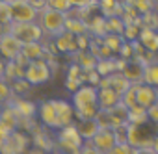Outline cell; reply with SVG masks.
<instances>
[{
    "mask_svg": "<svg viewBox=\"0 0 158 154\" xmlns=\"http://www.w3.org/2000/svg\"><path fill=\"white\" fill-rule=\"evenodd\" d=\"M56 152H65V154H78L84 145V139L80 137V134H78L76 130V124H69L65 128H60L58 134H56Z\"/></svg>",
    "mask_w": 158,
    "mask_h": 154,
    "instance_id": "1",
    "label": "cell"
},
{
    "mask_svg": "<svg viewBox=\"0 0 158 154\" xmlns=\"http://www.w3.org/2000/svg\"><path fill=\"white\" fill-rule=\"evenodd\" d=\"M65 19H67V13L45 8L37 15V24L41 26L43 34H47L48 37H56L58 34L65 30Z\"/></svg>",
    "mask_w": 158,
    "mask_h": 154,
    "instance_id": "2",
    "label": "cell"
},
{
    "mask_svg": "<svg viewBox=\"0 0 158 154\" xmlns=\"http://www.w3.org/2000/svg\"><path fill=\"white\" fill-rule=\"evenodd\" d=\"M10 34H11L21 45H26V43H39V41L45 39V34H43L41 26L37 24V21H34V22H11Z\"/></svg>",
    "mask_w": 158,
    "mask_h": 154,
    "instance_id": "3",
    "label": "cell"
},
{
    "mask_svg": "<svg viewBox=\"0 0 158 154\" xmlns=\"http://www.w3.org/2000/svg\"><path fill=\"white\" fill-rule=\"evenodd\" d=\"M50 78H52V72H50V69H48V65H47L45 59L30 61V63L24 67V80H26L30 86L47 84Z\"/></svg>",
    "mask_w": 158,
    "mask_h": 154,
    "instance_id": "4",
    "label": "cell"
},
{
    "mask_svg": "<svg viewBox=\"0 0 158 154\" xmlns=\"http://www.w3.org/2000/svg\"><path fill=\"white\" fill-rule=\"evenodd\" d=\"M30 145H32L30 134H26L23 130H13L4 139V145H2V148H0V154H26Z\"/></svg>",
    "mask_w": 158,
    "mask_h": 154,
    "instance_id": "5",
    "label": "cell"
},
{
    "mask_svg": "<svg viewBox=\"0 0 158 154\" xmlns=\"http://www.w3.org/2000/svg\"><path fill=\"white\" fill-rule=\"evenodd\" d=\"M8 6H10L11 22H34V21H37L39 11L28 0H11V2H8Z\"/></svg>",
    "mask_w": 158,
    "mask_h": 154,
    "instance_id": "6",
    "label": "cell"
},
{
    "mask_svg": "<svg viewBox=\"0 0 158 154\" xmlns=\"http://www.w3.org/2000/svg\"><path fill=\"white\" fill-rule=\"evenodd\" d=\"M71 104H73L74 110H82V108H89V106H99L97 104V87L82 84L73 93Z\"/></svg>",
    "mask_w": 158,
    "mask_h": 154,
    "instance_id": "7",
    "label": "cell"
},
{
    "mask_svg": "<svg viewBox=\"0 0 158 154\" xmlns=\"http://www.w3.org/2000/svg\"><path fill=\"white\" fill-rule=\"evenodd\" d=\"M41 121V124L47 128V130H60L58 126V117H56V108H54V102L52 100H43L39 106H37V113H35Z\"/></svg>",
    "mask_w": 158,
    "mask_h": 154,
    "instance_id": "8",
    "label": "cell"
},
{
    "mask_svg": "<svg viewBox=\"0 0 158 154\" xmlns=\"http://www.w3.org/2000/svg\"><path fill=\"white\" fill-rule=\"evenodd\" d=\"M30 141H32L34 147L41 148V150L47 152V154L56 148V143H54V139L48 136V132H47L45 126H37V124H35V126L32 128V132H30Z\"/></svg>",
    "mask_w": 158,
    "mask_h": 154,
    "instance_id": "9",
    "label": "cell"
},
{
    "mask_svg": "<svg viewBox=\"0 0 158 154\" xmlns=\"http://www.w3.org/2000/svg\"><path fill=\"white\" fill-rule=\"evenodd\" d=\"M21 47L23 45L11 34L0 35V58H2L4 61H13L21 54Z\"/></svg>",
    "mask_w": 158,
    "mask_h": 154,
    "instance_id": "10",
    "label": "cell"
},
{
    "mask_svg": "<svg viewBox=\"0 0 158 154\" xmlns=\"http://www.w3.org/2000/svg\"><path fill=\"white\" fill-rule=\"evenodd\" d=\"M8 106H11L15 110V113H17L19 119H34L35 113H37V106L32 100H26L23 97H15L13 95L10 99V102H8Z\"/></svg>",
    "mask_w": 158,
    "mask_h": 154,
    "instance_id": "11",
    "label": "cell"
},
{
    "mask_svg": "<svg viewBox=\"0 0 158 154\" xmlns=\"http://www.w3.org/2000/svg\"><path fill=\"white\" fill-rule=\"evenodd\" d=\"M54 108H56V117H58V126L65 128L69 124L74 123V108L69 100H61V99H54Z\"/></svg>",
    "mask_w": 158,
    "mask_h": 154,
    "instance_id": "12",
    "label": "cell"
},
{
    "mask_svg": "<svg viewBox=\"0 0 158 154\" xmlns=\"http://www.w3.org/2000/svg\"><path fill=\"white\" fill-rule=\"evenodd\" d=\"M158 102V89L147 84H136V104L141 108H151Z\"/></svg>",
    "mask_w": 158,
    "mask_h": 154,
    "instance_id": "13",
    "label": "cell"
},
{
    "mask_svg": "<svg viewBox=\"0 0 158 154\" xmlns=\"http://www.w3.org/2000/svg\"><path fill=\"white\" fill-rule=\"evenodd\" d=\"M97 150H101V152H110L115 145H117V141H115V136H114V130L112 128H99V132L95 134V137L89 141Z\"/></svg>",
    "mask_w": 158,
    "mask_h": 154,
    "instance_id": "14",
    "label": "cell"
},
{
    "mask_svg": "<svg viewBox=\"0 0 158 154\" xmlns=\"http://www.w3.org/2000/svg\"><path fill=\"white\" fill-rule=\"evenodd\" d=\"M121 102V95H117L112 87H97V104L99 110L108 111L112 108H115Z\"/></svg>",
    "mask_w": 158,
    "mask_h": 154,
    "instance_id": "15",
    "label": "cell"
},
{
    "mask_svg": "<svg viewBox=\"0 0 158 154\" xmlns=\"http://www.w3.org/2000/svg\"><path fill=\"white\" fill-rule=\"evenodd\" d=\"M52 41H54V47H56L58 54L60 52L61 54H74V52H78V48H76V35H73L71 32L63 30L61 34L52 37Z\"/></svg>",
    "mask_w": 158,
    "mask_h": 154,
    "instance_id": "16",
    "label": "cell"
},
{
    "mask_svg": "<svg viewBox=\"0 0 158 154\" xmlns=\"http://www.w3.org/2000/svg\"><path fill=\"white\" fill-rule=\"evenodd\" d=\"M143 61H139L138 58L136 59H128L123 67V76L130 82V84H141V76H143Z\"/></svg>",
    "mask_w": 158,
    "mask_h": 154,
    "instance_id": "17",
    "label": "cell"
},
{
    "mask_svg": "<svg viewBox=\"0 0 158 154\" xmlns=\"http://www.w3.org/2000/svg\"><path fill=\"white\" fill-rule=\"evenodd\" d=\"M145 50L149 52H158V32L151 28H139L138 39H136Z\"/></svg>",
    "mask_w": 158,
    "mask_h": 154,
    "instance_id": "18",
    "label": "cell"
},
{
    "mask_svg": "<svg viewBox=\"0 0 158 154\" xmlns=\"http://www.w3.org/2000/svg\"><path fill=\"white\" fill-rule=\"evenodd\" d=\"M99 123L95 121V119H89V121H78L76 123V130H78V134H80V137L84 139V141H91L93 137H95V134L99 132Z\"/></svg>",
    "mask_w": 158,
    "mask_h": 154,
    "instance_id": "19",
    "label": "cell"
},
{
    "mask_svg": "<svg viewBox=\"0 0 158 154\" xmlns=\"http://www.w3.org/2000/svg\"><path fill=\"white\" fill-rule=\"evenodd\" d=\"M141 84H147V86H152L158 89V61H147L143 65Z\"/></svg>",
    "mask_w": 158,
    "mask_h": 154,
    "instance_id": "20",
    "label": "cell"
},
{
    "mask_svg": "<svg viewBox=\"0 0 158 154\" xmlns=\"http://www.w3.org/2000/svg\"><path fill=\"white\" fill-rule=\"evenodd\" d=\"M74 63L80 65L82 71H93L97 65V58L89 50H78L74 52Z\"/></svg>",
    "mask_w": 158,
    "mask_h": 154,
    "instance_id": "21",
    "label": "cell"
},
{
    "mask_svg": "<svg viewBox=\"0 0 158 154\" xmlns=\"http://www.w3.org/2000/svg\"><path fill=\"white\" fill-rule=\"evenodd\" d=\"M21 54L28 59V61H35V59H43L45 58V50L41 41L39 43H26L21 47Z\"/></svg>",
    "mask_w": 158,
    "mask_h": 154,
    "instance_id": "22",
    "label": "cell"
},
{
    "mask_svg": "<svg viewBox=\"0 0 158 154\" xmlns=\"http://www.w3.org/2000/svg\"><path fill=\"white\" fill-rule=\"evenodd\" d=\"M97 6L102 11L104 19H108V17H119L121 11H123V8H121L123 4H119L117 0H97Z\"/></svg>",
    "mask_w": 158,
    "mask_h": 154,
    "instance_id": "23",
    "label": "cell"
},
{
    "mask_svg": "<svg viewBox=\"0 0 158 154\" xmlns=\"http://www.w3.org/2000/svg\"><path fill=\"white\" fill-rule=\"evenodd\" d=\"M65 32H71L73 35H82V34H88V24L80 19V17H71L67 13V19H65Z\"/></svg>",
    "mask_w": 158,
    "mask_h": 154,
    "instance_id": "24",
    "label": "cell"
},
{
    "mask_svg": "<svg viewBox=\"0 0 158 154\" xmlns=\"http://www.w3.org/2000/svg\"><path fill=\"white\" fill-rule=\"evenodd\" d=\"M154 2H156V0H125L123 6L132 8L139 15H145L149 11H154Z\"/></svg>",
    "mask_w": 158,
    "mask_h": 154,
    "instance_id": "25",
    "label": "cell"
},
{
    "mask_svg": "<svg viewBox=\"0 0 158 154\" xmlns=\"http://www.w3.org/2000/svg\"><path fill=\"white\" fill-rule=\"evenodd\" d=\"M19 78H24V69L21 65H17L15 61H6V67H4V80L10 84L13 80H19Z\"/></svg>",
    "mask_w": 158,
    "mask_h": 154,
    "instance_id": "26",
    "label": "cell"
},
{
    "mask_svg": "<svg viewBox=\"0 0 158 154\" xmlns=\"http://www.w3.org/2000/svg\"><path fill=\"white\" fill-rule=\"evenodd\" d=\"M0 121H2L10 130H17V121H19V117H17V113H15V110L11 108V106H2L0 108Z\"/></svg>",
    "mask_w": 158,
    "mask_h": 154,
    "instance_id": "27",
    "label": "cell"
},
{
    "mask_svg": "<svg viewBox=\"0 0 158 154\" xmlns=\"http://www.w3.org/2000/svg\"><path fill=\"white\" fill-rule=\"evenodd\" d=\"M149 119H147V110L141 108V106H132L128 110V124H147Z\"/></svg>",
    "mask_w": 158,
    "mask_h": 154,
    "instance_id": "28",
    "label": "cell"
},
{
    "mask_svg": "<svg viewBox=\"0 0 158 154\" xmlns=\"http://www.w3.org/2000/svg\"><path fill=\"white\" fill-rule=\"evenodd\" d=\"M95 71L99 72L101 78H104V76H110V74L117 72V69H115V59H114V58H108V59H97Z\"/></svg>",
    "mask_w": 158,
    "mask_h": 154,
    "instance_id": "29",
    "label": "cell"
},
{
    "mask_svg": "<svg viewBox=\"0 0 158 154\" xmlns=\"http://www.w3.org/2000/svg\"><path fill=\"white\" fill-rule=\"evenodd\" d=\"M104 22H106V34L121 35L125 30V22L121 21V17H108V19H104Z\"/></svg>",
    "mask_w": 158,
    "mask_h": 154,
    "instance_id": "30",
    "label": "cell"
},
{
    "mask_svg": "<svg viewBox=\"0 0 158 154\" xmlns=\"http://www.w3.org/2000/svg\"><path fill=\"white\" fill-rule=\"evenodd\" d=\"M102 43L112 50V52H119L121 45L125 43L123 41V35H117V34H104L102 35Z\"/></svg>",
    "mask_w": 158,
    "mask_h": 154,
    "instance_id": "31",
    "label": "cell"
},
{
    "mask_svg": "<svg viewBox=\"0 0 158 154\" xmlns=\"http://www.w3.org/2000/svg\"><path fill=\"white\" fill-rule=\"evenodd\" d=\"M10 87H11V93L15 95V97H23L24 93H28L30 91V84L24 80V78H19V80H13V82H10Z\"/></svg>",
    "mask_w": 158,
    "mask_h": 154,
    "instance_id": "32",
    "label": "cell"
},
{
    "mask_svg": "<svg viewBox=\"0 0 158 154\" xmlns=\"http://www.w3.org/2000/svg\"><path fill=\"white\" fill-rule=\"evenodd\" d=\"M121 104H123L127 110H130L132 106H136V84H132V86L121 95Z\"/></svg>",
    "mask_w": 158,
    "mask_h": 154,
    "instance_id": "33",
    "label": "cell"
},
{
    "mask_svg": "<svg viewBox=\"0 0 158 154\" xmlns=\"http://www.w3.org/2000/svg\"><path fill=\"white\" fill-rule=\"evenodd\" d=\"M47 8L61 11V13H71V2L69 0H47Z\"/></svg>",
    "mask_w": 158,
    "mask_h": 154,
    "instance_id": "34",
    "label": "cell"
},
{
    "mask_svg": "<svg viewBox=\"0 0 158 154\" xmlns=\"http://www.w3.org/2000/svg\"><path fill=\"white\" fill-rule=\"evenodd\" d=\"M11 97H13V93H11L10 84L6 80H0V106H6Z\"/></svg>",
    "mask_w": 158,
    "mask_h": 154,
    "instance_id": "35",
    "label": "cell"
},
{
    "mask_svg": "<svg viewBox=\"0 0 158 154\" xmlns=\"http://www.w3.org/2000/svg\"><path fill=\"white\" fill-rule=\"evenodd\" d=\"M10 24H11L10 6H8V2H0V28H2V26H10Z\"/></svg>",
    "mask_w": 158,
    "mask_h": 154,
    "instance_id": "36",
    "label": "cell"
},
{
    "mask_svg": "<svg viewBox=\"0 0 158 154\" xmlns=\"http://www.w3.org/2000/svg\"><path fill=\"white\" fill-rule=\"evenodd\" d=\"M106 154H136V148L134 147H130L128 143H117L110 152H106Z\"/></svg>",
    "mask_w": 158,
    "mask_h": 154,
    "instance_id": "37",
    "label": "cell"
},
{
    "mask_svg": "<svg viewBox=\"0 0 158 154\" xmlns=\"http://www.w3.org/2000/svg\"><path fill=\"white\" fill-rule=\"evenodd\" d=\"M69 2H71L73 10H84V8H89V6L97 4V0H69Z\"/></svg>",
    "mask_w": 158,
    "mask_h": 154,
    "instance_id": "38",
    "label": "cell"
},
{
    "mask_svg": "<svg viewBox=\"0 0 158 154\" xmlns=\"http://www.w3.org/2000/svg\"><path fill=\"white\" fill-rule=\"evenodd\" d=\"M138 34H139V28H134V24H130V26H125V30H123L121 35H125L128 41H136Z\"/></svg>",
    "mask_w": 158,
    "mask_h": 154,
    "instance_id": "39",
    "label": "cell"
},
{
    "mask_svg": "<svg viewBox=\"0 0 158 154\" xmlns=\"http://www.w3.org/2000/svg\"><path fill=\"white\" fill-rule=\"evenodd\" d=\"M78 154H104V152L97 150L89 141H84V145H82V148H80V152H78Z\"/></svg>",
    "mask_w": 158,
    "mask_h": 154,
    "instance_id": "40",
    "label": "cell"
},
{
    "mask_svg": "<svg viewBox=\"0 0 158 154\" xmlns=\"http://www.w3.org/2000/svg\"><path fill=\"white\" fill-rule=\"evenodd\" d=\"M147 119H149L151 123H154V124H158V102H156L154 106H151V108H147Z\"/></svg>",
    "mask_w": 158,
    "mask_h": 154,
    "instance_id": "41",
    "label": "cell"
},
{
    "mask_svg": "<svg viewBox=\"0 0 158 154\" xmlns=\"http://www.w3.org/2000/svg\"><path fill=\"white\" fill-rule=\"evenodd\" d=\"M82 86V82L80 80H73V78H65V87H67V91H71V93H74L78 87Z\"/></svg>",
    "mask_w": 158,
    "mask_h": 154,
    "instance_id": "42",
    "label": "cell"
},
{
    "mask_svg": "<svg viewBox=\"0 0 158 154\" xmlns=\"http://www.w3.org/2000/svg\"><path fill=\"white\" fill-rule=\"evenodd\" d=\"M11 132H13V130H10V128H8V126L2 123V121H0V136H2V137H8Z\"/></svg>",
    "mask_w": 158,
    "mask_h": 154,
    "instance_id": "43",
    "label": "cell"
},
{
    "mask_svg": "<svg viewBox=\"0 0 158 154\" xmlns=\"http://www.w3.org/2000/svg\"><path fill=\"white\" fill-rule=\"evenodd\" d=\"M136 154H156L151 147H145V148H136Z\"/></svg>",
    "mask_w": 158,
    "mask_h": 154,
    "instance_id": "44",
    "label": "cell"
},
{
    "mask_svg": "<svg viewBox=\"0 0 158 154\" xmlns=\"http://www.w3.org/2000/svg\"><path fill=\"white\" fill-rule=\"evenodd\" d=\"M26 154H47V152H43V150L37 148V147H30V148L26 150Z\"/></svg>",
    "mask_w": 158,
    "mask_h": 154,
    "instance_id": "45",
    "label": "cell"
},
{
    "mask_svg": "<svg viewBox=\"0 0 158 154\" xmlns=\"http://www.w3.org/2000/svg\"><path fill=\"white\" fill-rule=\"evenodd\" d=\"M4 67H6V61L0 58V80H4Z\"/></svg>",
    "mask_w": 158,
    "mask_h": 154,
    "instance_id": "46",
    "label": "cell"
},
{
    "mask_svg": "<svg viewBox=\"0 0 158 154\" xmlns=\"http://www.w3.org/2000/svg\"><path fill=\"white\" fill-rule=\"evenodd\" d=\"M4 139H6V137H2V136H0V148H2V145H4Z\"/></svg>",
    "mask_w": 158,
    "mask_h": 154,
    "instance_id": "47",
    "label": "cell"
},
{
    "mask_svg": "<svg viewBox=\"0 0 158 154\" xmlns=\"http://www.w3.org/2000/svg\"><path fill=\"white\" fill-rule=\"evenodd\" d=\"M56 154H65V152H56Z\"/></svg>",
    "mask_w": 158,
    "mask_h": 154,
    "instance_id": "48",
    "label": "cell"
},
{
    "mask_svg": "<svg viewBox=\"0 0 158 154\" xmlns=\"http://www.w3.org/2000/svg\"><path fill=\"white\" fill-rule=\"evenodd\" d=\"M156 2H158V0H156Z\"/></svg>",
    "mask_w": 158,
    "mask_h": 154,
    "instance_id": "49",
    "label": "cell"
},
{
    "mask_svg": "<svg viewBox=\"0 0 158 154\" xmlns=\"http://www.w3.org/2000/svg\"><path fill=\"white\" fill-rule=\"evenodd\" d=\"M156 136H158V134H156Z\"/></svg>",
    "mask_w": 158,
    "mask_h": 154,
    "instance_id": "50",
    "label": "cell"
}]
</instances>
